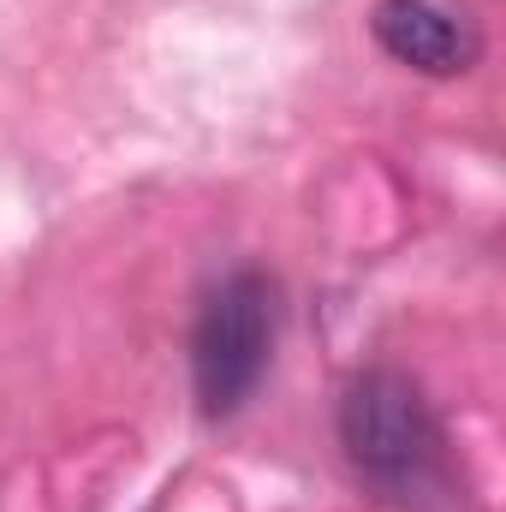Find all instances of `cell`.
<instances>
[{"label":"cell","mask_w":506,"mask_h":512,"mask_svg":"<svg viewBox=\"0 0 506 512\" xmlns=\"http://www.w3.org/2000/svg\"><path fill=\"white\" fill-rule=\"evenodd\" d=\"M340 447L352 471L381 501L405 512H453L459 477L447 453V429L423 387L399 370H364L346 382L340 399Z\"/></svg>","instance_id":"obj_1"},{"label":"cell","mask_w":506,"mask_h":512,"mask_svg":"<svg viewBox=\"0 0 506 512\" xmlns=\"http://www.w3.org/2000/svg\"><path fill=\"white\" fill-rule=\"evenodd\" d=\"M268 352H274V286L268 274L239 268L209 292L197 334H191V370H197L203 411L209 417L239 411L268 370Z\"/></svg>","instance_id":"obj_2"},{"label":"cell","mask_w":506,"mask_h":512,"mask_svg":"<svg viewBox=\"0 0 506 512\" xmlns=\"http://www.w3.org/2000/svg\"><path fill=\"white\" fill-rule=\"evenodd\" d=\"M376 42L411 72H429V78H453V72H471L483 42L465 18H453L447 6L435 0H376V18H370Z\"/></svg>","instance_id":"obj_3"}]
</instances>
